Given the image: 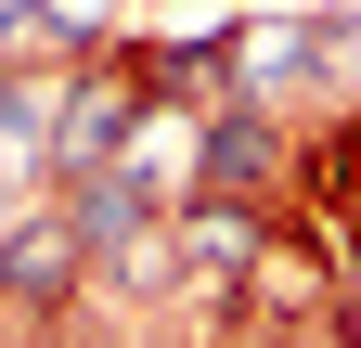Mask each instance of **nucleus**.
Wrapping results in <instances>:
<instances>
[{"instance_id":"nucleus-2","label":"nucleus","mask_w":361,"mask_h":348,"mask_svg":"<svg viewBox=\"0 0 361 348\" xmlns=\"http://www.w3.org/2000/svg\"><path fill=\"white\" fill-rule=\"evenodd\" d=\"M0 39H52V0H0Z\"/></svg>"},{"instance_id":"nucleus-1","label":"nucleus","mask_w":361,"mask_h":348,"mask_svg":"<svg viewBox=\"0 0 361 348\" xmlns=\"http://www.w3.org/2000/svg\"><path fill=\"white\" fill-rule=\"evenodd\" d=\"M129 116H142V91L90 65L78 91H65V116H52V181H90V168H116V142H129Z\"/></svg>"}]
</instances>
